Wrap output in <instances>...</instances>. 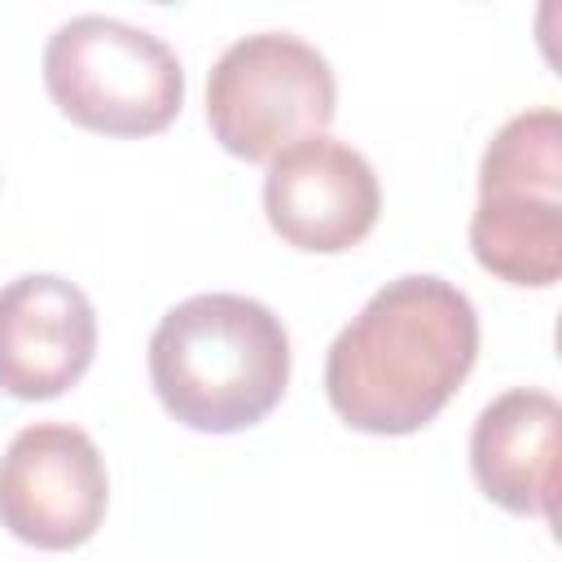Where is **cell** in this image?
<instances>
[{
    "label": "cell",
    "instance_id": "obj_3",
    "mask_svg": "<svg viewBox=\"0 0 562 562\" xmlns=\"http://www.w3.org/2000/svg\"><path fill=\"white\" fill-rule=\"evenodd\" d=\"M44 88L53 105L97 136H154L184 105L176 53L145 26L83 13L44 44Z\"/></svg>",
    "mask_w": 562,
    "mask_h": 562
},
{
    "label": "cell",
    "instance_id": "obj_8",
    "mask_svg": "<svg viewBox=\"0 0 562 562\" xmlns=\"http://www.w3.org/2000/svg\"><path fill=\"white\" fill-rule=\"evenodd\" d=\"M562 404L540 386L496 395L470 430V470L487 501L518 518H558Z\"/></svg>",
    "mask_w": 562,
    "mask_h": 562
},
{
    "label": "cell",
    "instance_id": "obj_1",
    "mask_svg": "<svg viewBox=\"0 0 562 562\" xmlns=\"http://www.w3.org/2000/svg\"><path fill=\"white\" fill-rule=\"evenodd\" d=\"M479 360V312L443 277L386 281L329 342V408L360 435H413L435 422Z\"/></svg>",
    "mask_w": 562,
    "mask_h": 562
},
{
    "label": "cell",
    "instance_id": "obj_11",
    "mask_svg": "<svg viewBox=\"0 0 562 562\" xmlns=\"http://www.w3.org/2000/svg\"><path fill=\"white\" fill-rule=\"evenodd\" d=\"M154 4H176V0H154Z\"/></svg>",
    "mask_w": 562,
    "mask_h": 562
},
{
    "label": "cell",
    "instance_id": "obj_5",
    "mask_svg": "<svg viewBox=\"0 0 562 562\" xmlns=\"http://www.w3.org/2000/svg\"><path fill=\"white\" fill-rule=\"evenodd\" d=\"M110 505L105 457L66 422L22 426L0 457V527L35 549H79Z\"/></svg>",
    "mask_w": 562,
    "mask_h": 562
},
{
    "label": "cell",
    "instance_id": "obj_7",
    "mask_svg": "<svg viewBox=\"0 0 562 562\" xmlns=\"http://www.w3.org/2000/svg\"><path fill=\"white\" fill-rule=\"evenodd\" d=\"M97 356V312L57 272H26L0 290V391L13 400L66 395Z\"/></svg>",
    "mask_w": 562,
    "mask_h": 562
},
{
    "label": "cell",
    "instance_id": "obj_10",
    "mask_svg": "<svg viewBox=\"0 0 562 562\" xmlns=\"http://www.w3.org/2000/svg\"><path fill=\"white\" fill-rule=\"evenodd\" d=\"M479 193L562 198V119L553 105L514 114L483 149Z\"/></svg>",
    "mask_w": 562,
    "mask_h": 562
},
{
    "label": "cell",
    "instance_id": "obj_6",
    "mask_svg": "<svg viewBox=\"0 0 562 562\" xmlns=\"http://www.w3.org/2000/svg\"><path fill=\"white\" fill-rule=\"evenodd\" d=\"M382 211L369 158L325 132L303 136L268 158L263 215L272 233L307 255H342L360 246Z\"/></svg>",
    "mask_w": 562,
    "mask_h": 562
},
{
    "label": "cell",
    "instance_id": "obj_4",
    "mask_svg": "<svg viewBox=\"0 0 562 562\" xmlns=\"http://www.w3.org/2000/svg\"><path fill=\"white\" fill-rule=\"evenodd\" d=\"M338 83L329 61L290 31H259L220 53L206 75L211 136L241 162H268L277 149L334 123Z\"/></svg>",
    "mask_w": 562,
    "mask_h": 562
},
{
    "label": "cell",
    "instance_id": "obj_2",
    "mask_svg": "<svg viewBox=\"0 0 562 562\" xmlns=\"http://www.w3.org/2000/svg\"><path fill=\"white\" fill-rule=\"evenodd\" d=\"M149 382L158 404L189 430H250L290 386V334L259 299L193 294L158 321Z\"/></svg>",
    "mask_w": 562,
    "mask_h": 562
},
{
    "label": "cell",
    "instance_id": "obj_9",
    "mask_svg": "<svg viewBox=\"0 0 562 562\" xmlns=\"http://www.w3.org/2000/svg\"><path fill=\"white\" fill-rule=\"evenodd\" d=\"M470 250L483 272L522 290H549L562 272V198L479 193Z\"/></svg>",
    "mask_w": 562,
    "mask_h": 562
}]
</instances>
